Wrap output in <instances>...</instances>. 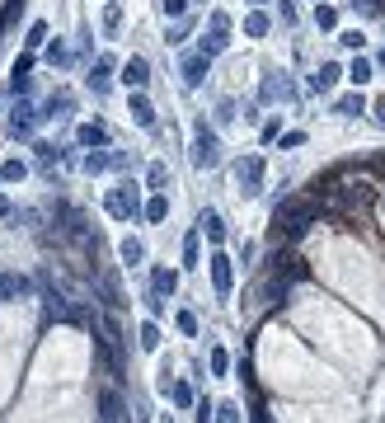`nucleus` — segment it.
I'll use <instances>...</instances> for the list:
<instances>
[{
    "label": "nucleus",
    "mask_w": 385,
    "mask_h": 423,
    "mask_svg": "<svg viewBox=\"0 0 385 423\" xmlns=\"http://www.w3.org/2000/svg\"><path fill=\"white\" fill-rule=\"evenodd\" d=\"M324 217L320 203H310V198H287V203H278V212H273V240H301V235L315 226V221Z\"/></svg>",
    "instance_id": "nucleus-1"
},
{
    "label": "nucleus",
    "mask_w": 385,
    "mask_h": 423,
    "mask_svg": "<svg viewBox=\"0 0 385 423\" xmlns=\"http://www.w3.org/2000/svg\"><path fill=\"white\" fill-rule=\"evenodd\" d=\"M193 165L198 170H216L221 165V141H216V132L207 123H198V132H193Z\"/></svg>",
    "instance_id": "nucleus-2"
},
{
    "label": "nucleus",
    "mask_w": 385,
    "mask_h": 423,
    "mask_svg": "<svg viewBox=\"0 0 385 423\" xmlns=\"http://www.w3.org/2000/svg\"><path fill=\"white\" fill-rule=\"evenodd\" d=\"M235 179H240V193H245V198H254V193H259V179H263V160L259 156L235 160Z\"/></svg>",
    "instance_id": "nucleus-3"
},
{
    "label": "nucleus",
    "mask_w": 385,
    "mask_h": 423,
    "mask_svg": "<svg viewBox=\"0 0 385 423\" xmlns=\"http://www.w3.org/2000/svg\"><path fill=\"white\" fill-rule=\"evenodd\" d=\"M104 207H108V217H118V221H132V217H137V198L127 193V184L123 188H108Z\"/></svg>",
    "instance_id": "nucleus-4"
},
{
    "label": "nucleus",
    "mask_w": 385,
    "mask_h": 423,
    "mask_svg": "<svg viewBox=\"0 0 385 423\" xmlns=\"http://www.w3.org/2000/svg\"><path fill=\"white\" fill-rule=\"evenodd\" d=\"M306 273H310V268L301 264L296 254H282V250H278V259H273V282H301Z\"/></svg>",
    "instance_id": "nucleus-5"
},
{
    "label": "nucleus",
    "mask_w": 385,
    "mask_h": 423,
    "mask_svg": "<svg viewBox=\"0 0 385 423\" xmlns=\"http://www.w3.org/2000/svg\"><path fill=\"white\" fill-rule=\"evenodd\" d=\"M123 80H127V90H146V85H151V62H146V57H127Z\"/></svg>",
    "instance_id": "nucleus-6"
},
{
    "label": "nucleus",
    "mask_w": 385,
    "mask_h": 423,
    "mask_svg": "<svg viewBox=\"0 0 385 423\" xmlns=\"http://www.w3.org/2000/svg\"><path fill=\"white\" fill-rule=\"evenodd\" d=\"M212 282H216V292H221V297L235 287V273H231V259H226V254H212Z\"/></svg>",
    "instance_id": "nucleus-7"
},
{
    "label": "nucleus",
    "mask_w": 385,
    "mask_h": 423,
    "mask_svg": "<svg viewBox=\"0 0 385 423\" xmlns=\"http://www.w3.org/2000/svg\"><path fill=\"white\" fill-rule=\"evenodd\" d=\"M57 217H62V231L76 235V240H85V217H80L71 203H57Z\"/></svg>",
    "instance_id": "nucleus-8"
},
{
    "label": "nucleus",
    "mask_w": 385,
    "mask_h": 423,
    "mask_svg": "<svg viewBox=\"0 0 385 423\" xmlns=\"http://www.w3.org/2000/svg\"><path fill=\"white\" fill-rule=\"evenodd\" d=\"M108 85H113V62H108V57H99V62L90 66V90L94 94H108Z\"/></svg>",
    "instance_id": "nucleus-9"
},
{
    "label": "nucleus",
    "mask_w": 385,
    "mask_h": 423,
    "mask_svg": "<svg viewBox=\"0 0 385 423\" xmlns=\"http://www.w3.org/2000/svg\"><path fill=\"white\" fill-rule=\"evenodd\" d=\"M118 419H123V395L104 391L99 395V423H118Z\"/></svg>",
    "instance_id": "nucleus-10"
},
{
    "label": "nucleus",
    "mask_w": 385,
    "mask_h": 423,
    "mask_svg": "<svg viewBox=\"0 0 385 423\" xmlns=\"http://www.w3.org/2000/svg\"><path fill=\"white\" fill-rule=\"evenodd\" d=\"M202 80H207V57L193 52V57H184V85H188V90H198Z\"/></svg>",
    "instance_id": "nucleus-11"
},
{
    "label": "nucleus",
    "mask_w": 385,
    "mask_h": 423,
    "mask_svg": "<svg viewBox=\"0 0 385 423\" xmlns=\"http://www.w3.org/2000/svg\"><path fill=\"white\" fill-rule=\"evenodd\" d=\"M151 292L174 297V292H179V273H174V268H155V273H151Z\"/></svg>",
    "instance_id": "nucleus-12"
},
{
    "label": "nucleus",
    "mask_w": 385,
    "mask_h": 423,
    "mask_svg": "<svg viewBox=\"0 0 385 423\" xmlns=\"http://www.w3.org/2000/svg\"><path fill=\"white\" fill-rule=\"evenodd\" d=\"M198 231L207 235L212 245H221V240H226V221L216 217V212H202V217H198Z\"/></svg>",
    "instance_id": "nucleus-13"
},
{
    "label": "nucleus",
    "mask_w": 385,
    "mask_h": 423,
    "mask_svg": "<svg viewBox=\"0 0 385 423\" xmlns=\"http://www.w3.org/2000/svg\"><path fill=\"white\" fill-rule=\"evenodd\" d=\"M127 109H132V118H137L141 127H155V109H151V99H146L141 90H132V104H127Z\"/></svg>",
    "instance_id": "nucleus-14"
},
{
    "label": "nucleus",
    "mask_w": 385,
    "mask_h": 423,
    "mask_svg": "<svg viewBox=\"0 0 385 423\" xmlns=\"http://www.w3.org/2000/svg\"><path fill=\"white\" fill-rule=\"evenodd\" d=\"M226 43H231V38H226V33H202V43H198V57H207V62H212V57H221V52H226Z\"/></svg>",
    "instance_id": "nucleus-15"
},
{
    "label": "nucleus",
    "mask_w": 385,
    "mask_h": 423,
    "mask_svg": "<svg viewBox=\"0 0 385 423\" xmlns=\"http://www.w3.org/2000/svg\"><path fill=\"white\" fill-rule=\"evenodd\" d=\"M339 76H343L339 66H334V62H324L320 71H315V76H310V90H315V94H324V90H334V80H339Z\"/></svg>",
    "instance_id": "nucleus-16"
},
{
    "label": "nucleus",
    "mask_w": 385,
    "mask_h": 423,
    "mask_svg": "<svg viewBox=\"0 0 385 423\" xmlns=\"http://www.w3.org/2000/svg\"><path fill=\"white\" fill-rule=\"evenodd\" d=\"M334 113H343V118H357V113H367V99H362V90H357V94H343V99H334Z\"/></svg>",
    "instance_id": "nucleus-17"
},
{
    "label": "nucleus",
    "mask_w": 385,
    "mask_h": 423,
    "mask_svg": "<svg viewBox=\"0 0 385 423\" xmlns=\"http://www.w3.org/2000/svg\"><path fill=\"white\" fill-rule=\"evenodd\" d=\"M33 118H38V113H33V104H15V113H10V132H19V137H24V132L33 127Z\"/></svg>",
    "instance_id": "nucleus-18"
},
{
    "label": "nucleus",
    "mask_w": 385,
    "mask_h": 423,
    "mask_svg": "<svg viewBox=\"0 0 385 423\" xmlns=\"http://www.w3.org/2000/svg\"><path fill=\"white\" fill-rule=\"evenodd\" d=\"M80 146H108V127L104 123H85L80 127Z\"/></svg>",
    "instance_id": "nucleus-19"
},
{
    "label": "nucleus",
    "mask_w": 385,
    "mask_h": 423,
    "mask_svg": "<svg viewBox=\"0 0 385 423\" xmlns=\"http://www.w3.org/2000/svg\"><path fill=\"white\" fill-rule=\"evenodd\" d=\"M118 254H123V264H141V259H146V245H141L137 235H127L123 245H118Z\"/></svg>",
    "instance_id": "nucleus-20"
},
{
    "label": "nucleus",
    "mask_w": 385,
    "mask_h": 423,
    "mask_svg": "<svg viewBox=\"0 0 385 423\" xmlns=\"http://www.w3.org/2000/svg\"><path fill=\"white\" fill-rule=\"evenodd\" d=\"M146 184H151L155 193H165V184H170V165H165V160H155L151 170H146Z\"/></svg>",
    "instance_id": "nucleus-21"
},
{
    "label": "nucleus",
    "mask_w": 385,
    "mask_h": 423,
    "mask_svg": "<svg viewBox=\"0 0 385 423\" xmlns=\"http://www.w3.org/2000/svg\"><path fill=\"white\" fill-rule=\"evenodd\" d=\"M292 94H296V85H292L287 76H282V80H268V85H263V99H292Z\"/></svg>",
    "instance_id": "nucleus-22"
},
{
    "label": "nucleus",
    "mask_w": 385,
    "mask_h": 423,
    "mask_svg": "<svg viewBox=\"0 0 385 423\" xmlns=\"http://www.w3.org/2000/svg\"><path fill=\"white\" fill-rule=\"evenodd\" d=\"M268 24H273V19L263 15V10H254V15H245V33H249V38H263V33H268Z\"/></svg>",
    "instance_id": "nucleus-23"
},
{
    "label": "nucleus",
    "mask_w": 385,
    "mask_h": 423,
    "mask_svg": "<svg viewBox=\"0 0 385 423\" xmlns=\"http://www.w3.org/2000/svg\"><path fill=\"white\" fill-rule=\"evenodd\" d=\"M170 217V198H165V193H155L151 203H146V221H165Z\"/></svg>",
    "instance_id": "nucleus-24"
},
{
    "label": "nucleus",
    "mask_w": 385,
    "mask_h": 423,
    "mask_svg": "<svg viewBox=\"0 0 385 423\" xmlns=\"http://www.w3.org/2000/svg\"><path fill=\"white\" fill-rule=\"evenodd\" d=\"M343 76H348V80H353V85H357V90H362V85H367V80H371V62H362V57H357V62L348 66Z\"/></svg>",
    "instance_id": "nucleus-25"
},
{
    "label": "nucleus",
    "mask_w": 385,
    "mask_h": 423,
    "mask_svg": "<svg viewBox=\"0 0 385 423\" xmlns=\"http://www.w3.org/2000/svg\"><path fill=\"white\" fill-rule=\"evenodd\" d=\"M141 348H146V353H155V348H160V325H155V320H146V325H141Z\"/></svg>",
    "instance_id": "nucleus-26"
},
{
    "label": "nucleus",
    "mask_w": 385,
    "mask_h": 423,
    "mask_svg": "<svg viewBox=\"0 0 385 423\" xmlns=\"http://www.w3.org/2000/svg\"><path fill=\"white\" fill-rule=\"evenodd\" d=\"M212 419H216V423H245V419H240V405H216Z\"/></svg>",
    "instance_id": "nucleus-27"
},
{
    "label": "nucleus",
    "mask_w": 385,
    "mask_h": 423,
    "mask_svg": "<svg viewBox=\"0 0 385 423\" xmlns=\"http://www.w3.org/2000/svg\"><path fill=\"white\" fill-rule=\"evenodd\" d=\"M315 24H320V29H334V24H339V10H334V5H315Z\"/></svg>",
    "instance_id": "nucleus-28"
},
{
    "label": "nucleus",
    "mask_w": 385,
    "mask_h": 423,
    "mask_svg": "<svg viewBox=\"0 0 385 423\" xmlns=\"http://www.w3.org/2000/svg\"><path fill=\"white\" fill-rule=\"evenodd\" d=\"M165 391L174 395V405H184V409L193 405V386H184V381H174V386H165Z\"/></svg>",
    "instance_id": "nucleus-29"
},
{
    "label": "nucleus",
    "mask_w": 385,
    "mask_h": 423,
    "mask_svg": "<svg viewBox=\"0 0 385 423\" xmlns=\"http://www.w3.org/2000/svg\"><path fill=\"white\" fill-rule=\"evenodd\" d=\"M80 165H85V174H99V170H108V156H104V151H90Z\"/></svg>",
    "instance_id": "nucleus-30"
},
{
    "label": "nucleus",
    "mask_w": 385,
    "mask_h": 423,
    "mask_svg": "<svg viewBox=\"0 0 385 423\" xmlns=\"http://www.w3.org/2000/svg\"><path fill=\"white\" fill-rule=\"evenodd\" d=\"M118 24H123V5L113 0V5L104 10V29H108V33H118Z\"/></svg>",
    "instance_id": "nucleus-31"
},
{
    "label": "nucleus",
    "mask_w": 385,
    "mask_h": 423,
    "mask_svg": "<svg viewBox=\"0 0 385 423\" xmlns=\"http://www.w3.org/2000/svg\"><path fill=\"white\" fill-rule=\"evenodd\" d=\"M0 179H5V184L24 179V165H19V160H5V165H0Z\"/></svg>",
    "instance_id": "nucleus-32"
},
{
    "label": "nucleus",
    "mask_w": 385,
    "mask_h": 423,
    "mask_svg": "<svg viewBox=\"0 0 385 423\" xmlns=\"http://www.w3.org/2000/svg\"><path fill=\"white\" fill-rule=\"evenodd\" d=\"M184 264L198 268V235H188V240H184Z\"/></svg>",
    "instance_id": "nucleus-33"
},
{
    "label": "nucleus",
    "mask_w": 385,
    "mask_h": 423,
    "mask_svg": "<svg viewBox=\"0 0 385 423\" xmlns=\"http://www.w3.org/2000/svg\"><path fill=\"white\" fill-rule=\"evenodd\" d=\"M226 367H231V358H226V348H212V372L226 376Z\"/></svg>",
    "instance_id": "nucleus-34"
},
{
    "label": "nucleus",
    "mask_w": 385,
    "mask_h": 423,
    "mask_svg": "<svg viewBox=\"0 0 385 423\" xmlns=\"http://www.w3.org/2000/svg\"><path fill=\"white\" fill-rule=\"evenodd\" d=\"M367 170H371V174H376V179H381V184H385V151H376V156L367 160Z\"/></svg>",
    "instance_id": "nucleus-35"
},
{
    "label": "nucleus",
    "mask_w": 385,
    "mask_h": 423,
    "mask_svg": "<svg viewBox=\"0 0 385 423\" xmlns=\"http://www.w3.org/2000/svg\"><path fill=\"white\" fill-rule=\"evenodd\" d=\"M179 329H184V334H198V315H193V311H179Z\"/></svg>",
    "instance_id": "nucleus-36"
},
{
    "label": "nucleus",
    "mask_w": 385,
    "mask_h": 423,
    "mask_svg": "<svg viewBox=\"0 0 385 423\" xmlns=\"http://www.w3.org/2000/svg\"><path fill=\"white\" fill-rule=\"evenodd\" d=\"M193 409H198V423H212V400H193Z\"/></svg>",
    "instance_id": "nucleus-37"
},
{
    "label": "nucleus",
    "mask_w": 385,
    "mask_h": 423,
    "mask_svg": "<svg viewBox=\"0 0 385 423\" xmlns=\"http://www.w3.org/2000/svg\"><path fill=\"white\" fill-rule=\"evenodd\" d=\"M43 38H47V24H33V29H29V38H24V43H29V47H38V43H43Z\"/></svg>",
    "instance_id": "nucleus-38"
},
{
    "label": "nucleus",
    "mask_w": 385,
    "mask_h": 423,
    "mask_svg": "<svg viewBox=\"0 0 385 423\" xmlns=\"http://www.w3.org/2000/svg\"><path fill=\"white\" fill-rule=\"evenodd\" d=\"M184 10H188V0H165V15H170V19H179Z\"/></svg>",
    "instance_id": "nucleus-39"
},
{
    "label": "nucleus",
    "mask_w": 385,
    "mask_h": 423,
    "mask_svg": "<svg viewBox=\"0 0 385 423\" xmlns=\"http://www.w3.org/2000/svg\"><path fill=\"white\" fill-rule=\"evenodd\" d=\"M212 29L216 33H231V15H221V10H216V15H212Z\"/></svg>",
    "instance_id": "nucleus-40"
},
{
    "label": "nucleus",
    "mask_w": 385,
    "mask_h": 423,
    "mask_svg": "<svg viewBox=\"0 0 385 423\" xmlns=\"http://www.w3.org/2000/svg\"><path fill=\"white\" fill-rule=\"evenodd\" d=\"M216 118H221V123H231V118H235V104H231V99H221V109H216Z\"/></svg>",
    "instance_id": "nucleus-41"
},
{
    "label": "nucleus",
    "mask_w": 385,
    "mask_h": 423,
    "mask_svg": "<svg viewBox=\"0 0 385 423\" xmlns=\"http://www.w3.org/2000/svg\"><path fill=\"white\" fill-rule=\"evenodd\" d=\"M339 43H343V47H362V33H357V29H348V33L339 38Z\"/></svg>",
    "instance_id": "nucleus-42"
},
{
    "label": "nucleus",
    "mask_w": 385,
    "mask_h": 423,
    "mask_svg": "<svg viewBox=\"0 0 385 423\" xmlns=\"http://www.w3.org/2000/svg\"><path fill=\"white\" fill-rule=\"evenodd\" d=\"M376 118H381V123H385V99H381V104H376Z\"/></svg>",
    "instance_id": "nucleus-43"
},
{
    "label": "nucleus",
    "mask_w": 385,
    "mask_h": 423,
    "mask_svg": "<svg viewBox=\"0 0 385 423\" xmlns=\"http://www.w3.org/2000/svg\"><path fill=\"white\" fill-rule=\"evenodd\" d=\"M254 423H273V419H268V414H263V409H259V414H254Z\"/></svg>",
    "instance_id": "nucleus-44"
},
{
    "label": "nucleus",
    "mask_w": 385,
    "mask_h": 423,
    "mask_svg": "<svg viewBox=\"0 0 385 423\" xmlns=\"http://www.w3.org/2000/svg\"><path fill=\"white\" fill-rule=\"evenodd\" d=\"M381 66H385V47H381Z\"/></svg>",
    "instance_id": "nucleus-45"
},
{
    "label": "nucleus",
    "mask_w": 385,
    "mask_h": 423,
    "mask_svg": "<svg viewBox=\"0 0 385 423\" xmlns=\"http://www.w3.org/2000/svg\"><path fill=\"white\" fill-rule=\"evenodd\" d=\"M315 5H320V0H315Z\"/></svg>",
    "instance_id": "nucleus-46"
},
{
    "label": "nucleus",
    "mask_w": 385,
    "mask_h": 423,
    "mask_svg": "<svg viewBox=\"0 0 385 423\" xmlns=\"http://www.w3.org/2000/svg\"><path fill=\"white\" fill-rule=\"evenodd\" d=\"M259 5H263V0H259Z\"/></svg>",
    "instance_id": "nucleus-47"
}]
</instances>
